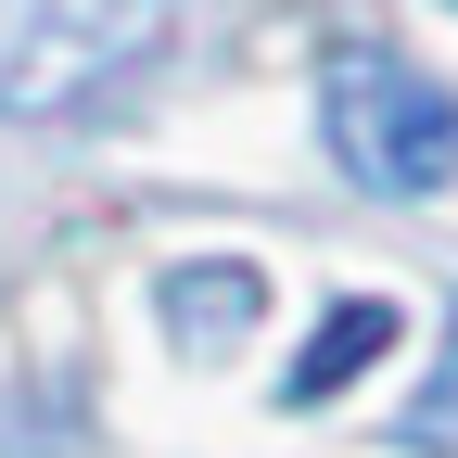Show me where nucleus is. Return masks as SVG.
Wrapping results in <instances>:
<instances>
[{
    "label": "nucleus",
    "instance_id": "nucleus-2",
    "mask_svg": "<svg viewBox=\"0 0 458 458\" xmlns=\"http://www.w3.org/2000/svg\"><path fill=\"white\" fill-rule=\"evenodd\" d=\"M318 140H331L344 179L382 191V204H420V191L458 179V102H445L420 64H394L382 38L331 51V77H318Z\"/></svg>",
    "mask_w": 458,
    "mask_h": 458
},
{
    "label": "nucleus",
    "instance_id": "nucleus-3",
    "mask_svg": "<svg viewBox=\"0 0 458 458\" xmlns=\"http://www.w3.org/2000/svg\"><path fill=\"white\" fill-rule=\"evenodd\" d=\"M255 318H267L255 267H229V255L165 267V331H179V357H229V344H255Z\"/></svg>",
    "mask_w": 458,
    "mask_h": 458
},
{
    "label": "nucleus",
    "instance_id": "nucleus-5",
    "mask_svg": "<svg viewBox=\"0 0 458 458\" xmlns=\"http://www.w3.org/2000/svg\"><path fill=\"white\" fill-rule=\"evenodd\" d=\"M394 445H408V458H458V318H445V369L394 408Z\"/></svg>",
    "mask_w": 458,
    "mask_h": 458
},
{
    "label": "nucleus",
    "instance_id": "nucleus-1",
    "mask_svg": "<svg viewBox=\"0 0 458 458\" xmlns=\"http://www.w3.org/2000/svg\"><path fill=\"white\" fill-rule=\"evenodd\" d=\"M165 0H0V128L102 114L165 51Z\"/></svg>",
    "mask_w": 458,
    "mask_h": 458
},
{
    "label": "nucleus",
    "instance_id": "nucleus-4",
    "mask_svg": "<svg viewBox=\"0 0 458 458\" xmlns=\"http://www.w3.org/2000/svg\"><path fill=\"white\" fill-rule=\"evenodd\" d=\"M382 344H394V306H382V293H357V306H331V318L306 331V357L280 369V408H331V394L357 382V369L382 357Z\"/></svg>",
    "mask_w": 458,
    "mask_h": 458
}]
</instances>
